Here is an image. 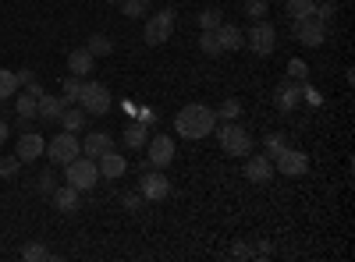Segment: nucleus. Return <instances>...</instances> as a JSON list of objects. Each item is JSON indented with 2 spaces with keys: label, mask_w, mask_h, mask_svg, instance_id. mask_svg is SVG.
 <instances>
[{
  "label": "nucleus",
  "mask_w": 355,
  "mask_h": 262,
  "mask_svg": "<svg viewBox=\"0 0 355 262\" xmlns=\"http://www.w3.org/2000/svg\"><path fill=\"white\" fill-rule=\"evenodd\" d=\"M217 128V113L210 106H202V103H189L178 110V118H174V131L182 135V138H206Z\"/></svg>",
  "instance_id": "nucleus-1"
},
{
  "label": "nucleus",
  "mask_w": 355,
  "mask_h": 262,
  "mask_svg": "<svg viewBox=\"0 0 355 262\" xmlns=\"http://www.w3.org/2000/svg\"><path fill=\"white\" fill-rule=\"evenodd\" d=\"M217 138H220V149L227 156H249L252 153V135L242 124H234V121H224L217 128Z\"/></svg>",
  "instance_id": "nucleus-2"
},
{
  "label": "nucleus",
  "mask_w": 355,
  "mask_h": 262,
  "mask_svg": "<svg viewBox=\"0 0 355 262\" xmlns=\"http://www.w3.org/2000/svg\"><path fill=\"white\" fill-rule=\"evenodd\" d=\"M64 181L78 191H89L96 181H100V167L96 160H89V156H75L71 163H64Z\"/></svg>",
  "instance_id": "nucleus-3"
},
{
  "label": "nucleus",
  "mask_w": 355,
  "mask_h": 262,
  "mask_svg": "<svg viewBox=\"0 0 355 262\" xmlns=\"http://www.w3.org/2000/svg\"><path fill=\"white\" fill-rule=\"evenodd\" d=\"M78 106L85 110V118H103V113L110 110V89L103 82H82Z\"/></svg>",
  "instance_id": "nucleus-4"
},
{
  "label": "nucleus",
  "mask_w": 355,
  "mask_h": 262,
  "mask_svg": "<svg viewBox=\"0 0 355 262\" xmlns=\"http://www.w3.org/2000/svg\"><path fill=\"white\" fill-rule=\"evenodd\" d=\"M174 25H178L174 8H164V11H157L150 21H146V28H142V39L150 43V46H164V43L174 36Z\"/></svg>",
  "instance_id": "nucleus-5"
},
{
  "label": "nucleus",
  "mask_w": 355,
  "mask_h": 262,
  "mask_svg": "<svg viewBox=\"0 0 355 262\" xmlns=\"http://www.w3.org/2000/svg\"><path fill=\"white\" fill-rule=\"evenodd\" d=\"M245 46H249L256 57H270V53H274V46H277V28H274L270 21H266V18H259V21L249 28Z\"/></svg>",
  "instance_id": "nucleus-6"
},
{
  "label": "nucleus",
  "mask_w": 355,
  "mask_h": 262,
  "mask_svg": "<svg viewBox=\"0 0 355 262\" xmlns=\"http://www.w3.org/2000/svg\"><path fill=\"white\" fill-rule=\"evenodd\" d=\"M82 153V145H78V138H75V131H61V135H53L50 138V145H46V156H50V163H71L75 156Z\"/></svg>",
  "instance_id": "nucleus-7"
},
{
  "label": "nucleus",
  "mask_w": 355,
  "mask_h": 262,
  "mask_svg": "<svg viewBox=\"0 0 355 262\" xmlns=\"http://www.w3.org/2000/svg\"><path fill=\"white\" fill-rule=\"evenodd\" d=\"M295 39L302 46H320L327 39V21H320L316 15H306V18H295Z\"/></svg>",
  "instance_id": "nucleus-8"
},
{
  "label": "nucleus",
  "mask_w": 355,
  "mask_h": 262,
  "mask_svg": "<svg viewBox=\"0 0 355 262\" xmlns=\"http://www.w3.org/2000/svg\"><path fill=\"white\" fill-rule=\"evenodd\" d=\"M274 163H277V174H284V178H302L309 170V156L302 149H288V145L274 156Z\"/></svg>",
  "instance_id": "nucleus-9"
},
{
  "label": "nucleus",
  "mask_w": 355,
  "mask_h": 262,
  "mask_svg": "<svg viewBox=\"0 0 355 262\" xmlns=\"http://www.w3.org/2000/svg\"><path fill=\"white\" fill-rule=\"evenodd\" d=\"M139 191H142V198L160 202V198H167L171 185H167V178H164V174H157V170L150 167V170H142V178H139Z\"/></svg>",
  "instance_id": "nucleus-10"
},
{
  "label": "nucleus",
  "mask_w": 355,
  "mask_h": 262,
  "mask_svg": "<svg viewBox=\"0 0 355 262\" xmlns=\"http://www.w3.org/2000/svg\"><path fill=\"white\" fill-rule=\"evenodd\" d=\"M43 153H46V138H43V135H36V131L21 135V138H18V145H15V156H18L21 163H36Z\"/></svg>",
  "instance_id": "nucleus-11"
},
{
  "label": "nucleus",
  "mask_w": 355,
  "mask_h": 262,
  "mask_svg": "<svg viewBox=\"0 0 355 262\" xmlns=\"http://www.w3.org/2000/svg\"><path fill=\"white\" fill-rule=\"evenodd\" d=\"M146 149H150V163L164 170V167L174 160V138H171V135H150Z\"/></svg>",
  "instance_id": "nucleus-12"
},
{
  "label": "nucleus",
  "mask_w": 355,
  "mask_h": 262,
  "mask_svg": "<svg viewBox=\"0 0 355 262\" xmlns=\"http://www.w3.org/2000/svg\"><path fill=\"white\" fill-rule=\"evenodd\" d=\"M245 178H249L252 185L274 181V160H270V156H249V160H245Z\"/></svg>",
  "instance_id": "nucleus-13"
},
{
  "label": "nucleus",
  "mask_w": 355,
  "mask_h": 262,
  "mask_svg": "<svg viewBox=\"0 0 355 262\" xmlns=\"http://www.w3.org/2000/svg\"><path fill=\"white\" fill-rule=\"evenodd\" d=\"M96 167H100V178H107V181H114V178H125L128 174V160L121 156V153H103L100 160H96Z\"/></svg>",
  "instance_id": "nucleus-14"
},
{
  "label": "nucleus",
  "mask_w": 355,
  "mask_h": 262,
  "mask_svg": "<svg viewBox=\"0 0 355 262\" xmlns=\"http://www.w3.org/2000/svg\"><path fill=\"white\" fill-rule=\"evenodd\" d=\"M306 100V85H299V82H281L277 85V106L288 113V110H295Z\"/></svg>",
  "instance_id": "nucleus-15"
},
{
  "label": "nucleus",
  "mask_w": 355,
  "mask_h": 262,
  "mask_svg": "<svg viewBox=\"0 0 355 262\" xmlns=\"http://www.w3.org/2000/svg\"><path fill=\"white\" fill-rule=\"evenodd\" d=\"M110 149H114V138H110L107 131H89L85 142H82V153H85L89 160H100V156L110 153Z\"/></svg>",
  "instance_id": "nucleus-16"
},
{
  "label": "nucleus",
  "mask_w": 355,
  "mask_h": 262,
  "mask_svg": "<svg viewBox=\"0 0 355 262\" xmlns=\"http://www.w3.org/2000/svg\"><path fill=\"white\" fill-rule=\"evenodd\" d=\"M217 39H220V50H224V53H234V50L245 46V32H242L239 25H227V21H220Z\"/></svg>",
  "instance_id": "nucleus-17"
},
{
  "label": "nucleus",
  "mask_w": 355,
  "mask_h": 262,
  "mask_svg": "<svg viewBox=\"0 0 355 262\" xmlns=\"http://www.w3.org/2000/svg\"><path fill=\"white\" fill-rule=\"evenodd\" d=\"M64 106H68V103H64L61 96H46V93H43V96L36 100V118H40V121H61Z\"/></svg>",
  "instance_id": "nucleus-18"
},
{
  "label": "nucleus",
  "mask_w": 355,
  "mask_h": 262,
  "mask_svg": "<svg viewBox=\"0 0 355 262\" xmlns=\"http://www.w3.org/2000/svg\"><path fill=\"white\" fill-rule=\"evenodd\" d=\"M93 64H96V57L89 53L85 46H78V50H71V53H68V71H71L75 78H85L89 71H93Z\"/></svg>",
  "instance_id": "nucleus-19"
},
{
  "label": "nucleus",
  "mask_w": 355,
  "mask_h": 262,
  "mask_svg": "<svg viewBox=\"0 0 355 262\" xmlns=\"http://www.w3.org/2000/svg\"><path fill=\"white\" fill-rule=\"evenodd\" d=\"M50 195H53V206L61 209V213H75V209H78V195H82V191H78V188H71V185H64V188H53Z\"/></svg>",
  "instance_id": "nucleus-20"
},
{
  "label": "nucleus",
  "mask_w": 355,
  "mask_h": 262,
  "mask_svg": "<svg viewBox=\"0 0 355 262\" xmlns=\"http://www.w3.org/2000/svg\"><path fill=\"white\" fill-rule=\"evenodd\" d=\"M146 142H150V128H146V124H128L125 128V145H128V149L132 153H139V149H146Z\"/></svg>",
  "instance_id": "nucleus-21"
},
{
  "label": "nucleus",
  "mask_w": 355,
  "mask_h": 262,
  "mask_svg": "<svg viewBox=\"0 0 355 262\" xmlns=\"http://www.w3.org/2000/svg\"><path fill=\"white\" fill-rule=\"evenodd\" d=\"M199 50L206 57H220L224 53L220 50V39H217V28H202V32H199Z\"/></svg>",
  "instance_id": "nucleus-22"
},
{
  "label": "nucleus",
  "mask_w": 355,
  "mask_h": 262,
  "mask_svg": "<svg viewBox=\"0 0 355 262\" xmlns=\"http://www.w3.org/2000/svg\"><path fill=\"white\" fill-rule=\"evenodd\" d=\"M18 71H8V68H0V100H8V96H18Z\"/></svg>",
  "instance_id": "nucleus-23"
},
{
  "label": "nucleus",
  "mask_w": 355,
  "mask_h": 262,
  "mask_svg": "<svg viewBox=\"0 0 355 262\" xmlns=\"http://www.w3.org/2000/svg\"><path fill=\"white\" fill-rule=\"evenodd\" d=\"M61 124H64V131H78V128L85 124V110H78V106H64Z\"/></svg>",
  "instance_id": "nucleus-24"
},
{
  "label": "nucleus",
  "mask_w": 355,
  "mask_h": 262,
  "mask_svg": "<svg viewBox=\"0 0 355 262\" xmlns=\"http://www.w3.org/2000/svg\"><path fill=\"white\" fill-rule=\"evenodd\" d=\"M85 50H89V53H93V57H107V53L114 50V43H110L107 36H100V32H96V36H89V43H85Z\"/></svg>",
  "instance_id": "nucleus-25"
},
{
  "label": "nucleus",
  "mask_w": 355,
  "mask_h": 262,
  "mask_svg": "<svg viewBox=\"0 0 355 262\" xmlns=\"http://www.w3.org/2000/svg\"><path fill=\"white\" fill-rule=\"evenodd\" d=\"M214 113H217L220 121H239V118H242V103H239V100H224L220 110H214Z\"/></svg>",
  "instance_id": "nucleus-26"
},
{
  "label": "nucleus",
  "mask_w": 355,
  "mask_h": 262,
  "mask_svg": "<svg viewBox=\"0 0 355 262\" xmlns=\"http://www.w3.org/2000/svg\"><path fill=\"white\" fill-rule=\"evenodd\" d=\"M15 110H18V118H21V121H33V118H36V96H28V93L18 96Z\"/></svg>",
  "instance_id": "nucleus-27"
},
{
  "label": "nucleus",
  "mask_w": 355,
  "mask_h": 262,
  "mask_svg": "<svg viewBox=\"0 0 355 262\" xmlns=\"http://www.w3.org/2000/svg\"><path fill=\"white\" fill-rule=\"evenodd\" d=\"M313 8H316V0H288V15H291V21L313 15Z\"/></svg>",
  "instance_id": "nucleus-28"
},
{
  "label": "nucleus",
  "mask_w": 355,
  "mask_h": 262,
  "mask_svg": "<svg viewBox=\"0 0 355 262\" xmlns=\"http://www.w3.org/2000/svg\"><path fill=\"white\" fill-rule=\"evenodd\" d=\"M146 8H150V0H121V15L128 18H142Z\"/></svg>",
  "instance_id": "nucleus-29"
},
{
  "label": "nucleus",
  "mask_w": 355,
  "mask_h": 262,
  "mask_svg": "<svg viewBox=\"0 0 355 262\" xmlns=\"http://www.w3.org/2000/svg\"><path fill=\"white\" fill-rule=\"evenodd\" d=\"M199 28H220V11L217 8H202L199 11Z\"/></svg>",
  "instance_id": "nucleus-30"
},
{
  "label": "nucleus",
  "mask_w": 355,
  "mask_h": 262,
  "mask_svg": "<svg viewBox=\"0 0 355 262\" xmlns=\"http://www.w3.org/2000/svg\"><path fill=\"white\" fill-rule=\"evenodd\" d=\"M78 93H82V78H75V75L64 78V96H61V100H64V103H78Z\"/></svg>",
  "instance_id": "nucleus-31"
},
{
  "label": "nucleus",
  "mask_w": 355,
  "mask_h": 262,
  "mask_svg": "<svg viewBox=\"0 0 355 262\" xmlns=\"http://www.w3.org/2000/svg\"><path fill=\"white\" fill-rule=\"evenodd\" d=\"M21 259H25V262H43V259H50V252H46L43 245H25V248H21Z\"/></svg>",
  "instance_id": "nucleus-32"
},
{
  "label": "nucleus",
  "mask_w": 355,
  "mask_h": 262,
  "mask_svg": "<svg viewBox=\"0 0 355 262\" xmlns=\"http://www.w3.org/2000/svg\"><path fill=\"white\" fill-rule=\"evenodd\" d=\"M313 15H316L320 21H327V25H331V18H334V0H316Z\"/></svg>",
  "instance_id": "nucleus-33"
},
{
  "label": "nucleus",
  "mask_w": 355,
  "mask_h": 262,
  "mask_svg": "<svg viewBox=\"0 0 355 262\" xmlns=\"http://www.w3.org/2000/svg\"><path fill=\"white\" fill-rule=\"evenodd\" d=\"M266 8H270V4H266V0H245V15L249 18H266Z\"/></svg>",
  "instance_id": "nucleus-34"
},
{
  "label": "nucleus",
  "mask_w": 355,
  "mask_h": 262,
  "mask_svg": "<svg viewBox=\"0 0 355 262\" xmlns=\"http://www.w3.org/2000/svg\"><path fill=\"white\" fill-rule=\"evenodd\" d=\"M18 167H21V160H18V156H4V160H0V178H15Z\"/></svg>",
  "instance_id": "nucleus-35"
},
{
  "label": "nucleus",
  "mask_w": 355,
  "mask_h": 262,
  "mask_svg": "<svg viewBox=\"0 0 355 262\" xmlns=\"http://www.w3.org/2000/svg\"><path fill=\"white\" fill-rule=\"evenodd\" d=\"M284 145H288V142H284V135H266V149H270V153H266V156L274 160V156H277V153L284 149Z\"/></svg>",
  "instance_id": "nucleus-36"
},
{
  "label": "nucleus",
  "mask_w": 355,
  "mask_h": 262,
  "mask_svg": "<svg viewBox=\"0 0 355 262\" xmlns=\"http://www.w3.org/2000/svg\"><path fill=\"white\" fill-rule=\"evenodd\" d=\"M288 75H291L295 82H302V78H309V68H306V61H291V64H288Z\"/></svg>",
  "instance_id": "nucleus-37"
},
{
  "label": "nucleus",
  "mask_w": 355,
  "mask_h": 262,
  "mask_svg": "<svg viewBox=\"0 0 355 262\" xmlns=\"http://www.w3.org/2000/svg\"><path fill=\"white\" fill-rule=\"evenodd\" d=\"M121 202H125V209H132V213H135V209H142V191H139V195H135V191H125V195H121Z\"/></svg>",
  "instance_id": "nucleus-38"
},
{
  "label": "nucleus",
  "mask_w": 355,
  "mask_h": 262,
  "mask_svg": "<svg viewBox=\"0 0 355 262\" xmlns=\"http://www.w3.org/2000/svg\"><path fill=\"white\" fill-rule=\"evenodd\" d=\"M40 191H43V195H50V191H53V174H50V170H46V174H40Z\"/></svg>",
  "instance_id": "nucleus-39"
},
{
  "label": "nucleus",
  "mask_w": 355,
  "mask_h": 262,
  "mask_svg": "<svg viewBox=\"0 0 355 262\" xmlns=\"http://www.w3.org/2000/svg\"><path fill=\"white\" fill-rule=\"evenodd\" d=\"M25 93H28V96H36V100H40V96H43V85H40L36 78H28V82H25Z\"/></svg>",
  "instance_id": "nucleus-40"
},
{
  "label": "nucleus",
  "mask_w": 355,
  "mask_h": 262,
  "mask_svg": "<svg viewBox=\"0 0 355 262\" xmlns=\"http://www.w3.org/2000/svg\"><path fill=\"white\" fill-rule=\"evenodd\" d=\"M249 255H252L249 245H234V259H249Z\"/></svg>",
  "instance_id": "nucleus-41"
},
{
  "label": "nucleus",
  "mask_w": 355,
  "mask_h": 262,
  "mask_svg": "<svg viewBox=\"0 0 355 262\" xmlns=\"http://www.w3.org/2000/svg\"><path fill=\"white\" fill-rule=\"evenodd\" d=\"M8 142V124H4V118H0V145Z\"/></svg>",
  "instance_id": "nucleus-42"
},
{
  "label": "nucleus",
  "mask_w": 355,
  "mask_h": 262,
  "mask_svg": "<svg viewBox=\"0 0 355 262\" xmlns=\"http://www.w3.org/2000/svg\"><path fill=\"white\" fill-rule=\"evenodd\" d=\"M107 4H121V0H107Z\"/></svg>",
  "instance_id": "nucleus-43"
},
{
  "label": "nucleus",
  "mask_w": 355,
  "mask_h": 262,
  "mask_svg": "<svg viewBox=\"0 0 355 262\" xmlns=\"http://www.w3.org/2000/svg\"><path fill=\"white\" fill-rule=\"evenodd\" d=\"M0 113H4V100H0Z\"/></svg>",
  "instance_id": "nucleus-44"
}]
</instances>
